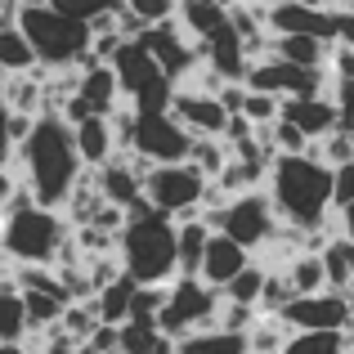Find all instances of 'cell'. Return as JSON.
<instances>
[{"mask_svg": "<svg viewBox=\"0 0 354 354\" xmlns=\"http://www.w3.org/2000/svg\"><path fill=\"white\" fill-rule=\"evenodd\" d=\"M9 157L23 162V180L36 193V202L59 207V211L68 207L77 180L86 175V157L77 148V126L63 113H41L36 117V130L27 135V144Z\"/></svg>", "mask_w": 354, "mask_h": 354, "instance_id": "obj_1", "label": "cell"}, {"mask_svg": "<svg viewBox=\"0 0 354 354\" xmlns=\"http://www.w3.org/2000/svg\"><path fill=\"white\" fill-rule=\"evenodd\" d=\"M269 193L287 225L328 229L337 220V166L310 153H278L269 166Z\"/></svg>", "mask_w": 354, "mask_h": 354, "instance_id": "obj_2", "label": "cell"}, {"mask_svg": "<svg viewBox=\"0 0 354 354\" xmlns=\"http://www.w3.org/2000/svg\"><path fill=\"white\" fill-rule=\"evenodd\" d=\"M0 216H5L0 251H5V260H18V265H27V260L54 265L59 251H63V242H68V234L77 229L68 220V211L36 202V193L27 189V180L0 202Z\"/></svg>", "mask_w": 354, "mask_h": 354, "instance_id": "obj_3", "label": "cell"}, {"mask_svg": "<svg viewBox=\"0 0 354 354\" xmlns=\"http://www.w3.org/2000/svg\"><path fill=\"white\" fill-rule=\"evenodd\" d=\"M117 251L126 274H135L139 283H171L180 274V220L166 216V211L130 216Z\"/></svg>", "mask_w": 354, "mask_h": 354, "instance_id": "obj_4", "label": "cell"}, {"mask_svg": "<svg viewBox=\"0 0 354 354\" xmlns=\"http://www.w3.org/2000/svg\"><path fill=\"white\" fill-rule=\"evenodd\" d=\"M18 23L32 36L41 63H50V68H77L90 54V45H95V27L77 14H63L59 5H32V9H23Z\"/></svg>", "mask_w": 354, "mask_h": 354, "instance_id": "obj_5", "label": "cell"}, {"mask_svg": "<svg viewBox=\"0 0 354 354\" xmlns=\"http://www.w3.org/2000/svg\"><path fill=\"white\" fill-rule=\"evenodd\" d=\"M220 305H225V287L207 283L202 274H175L171 278V296H166L162 314V332H171L175 341L189 337L198 328H216L220 323Z\"/></svg>", "mask_w": 354, "mask_h": 354, "instance_id": "obj_6", "label": "cell"}, {"mask_svg": "<svg viewBox=\"0 0 354 354\" xmlns=\"http://www.w3.org/2000/svg\"><path fill=\"white\" fill-rule=\"evenodd\" d=\"M207 184H211V175L202 171L193 157H184V162H157L153 171H148L144 189H148V198L157 202V211H166V216H175V220H193V216H202Z\"/></svg>", "mask_w": 354, "mask_h": 354, "instance_id": "obj_7", "label": "cell"}, {"mask_svg": "<svg viewBox=\"0 0 354 354\" xmlns=\"http://www.w3.org/2000/svg\"><path fill=\"white\" fill-rule=\"evenodd\" d=\"M278 225H283V216H278V207H274L269 184H265V189L234 193V198L225 202V211H220V229L234 234L242 247H251L256 256L278 238Z\"/></svg>", "mask_w": 354, "mask_h": 354, "instance_id": "obj_8", "label": "cell"}, {"mask_svg": "<svg viewBox=\"0 0 354 354\" xmlns=\"http://www.w3.org/2000/svg\"><path fill=\"white\" fill-rule=\"evenodd\" d=\"M144 41H148V50L157 54V63H162L166 72H171L175 81H189L193 72L202 68V50H198V36L189 32V27L180 23V18H166V23H153V27H144Z\"/></svg>", "mask_w": 354, "mask_h": 354, "instance_id": "obj_9", "label": "cell"}, {"mask_svg": "<svg viewBox=\"0 0 354 354\" xmlns=\"http://www.w3.org/2000/svg\"><path fill=\"white\" fill-rule=\"evenodd\" d=\"M193 144H198V135H193L171 108H166V113H139L135 148L148 153L153 162H184V157L193 153Z\"/></svg>", "mask_w": 354, "mask_h": 354, "instance_id": "obj_10", "label": "cell"}, {"mask_svg": "<svg viewBox=\"0 0 354 354\" xmlns=\"http://www.w3.org/2000/svg\"><path fill=\"white\" fill-rule=\"evenodd\" d=\"M283 314H287L292 328H346V323H354L350 292H337V287L292 296V301L283 305Z\"/></svg>", "mask_w": 354, "mask_h": 354, "instance_id": "obj_11", "label": "cell"}, {"mask_svg": "<svg viewBox=\"0 0 354 354\" xmlns=\"http://www.w3.org/2000/svg\"><path fill=\"white\" fill-rule=\"evenodd\" d=\"M171 113L180 117L184 126L193 130V135H225V130H229V117H234V113L225 108V99H220V95L198 90V86H189V81L175 90Z\"/></svg>", "mask_w": 354, "mask_h": 354, "instance_id": "obj_12", "label": "cell"}, {"mask_svg": "<svg viewBox=\"0 0 354 354\" xmlns=\"http://www.w3.org/2000/svg\"><path fill=\"white\" fill-rule=\"evenodd\" d=\"M256 260V251L251 247H242V242L234 234H225V229H216L211 234V247H207V256H202V278L207 283H216V287H225L229 278H238L242 269Z\"/></svg>", "mask_w": 354, "mask_h": 354, "instance_id": "obj_13", "label": "cell"}, {"mask_svg": "<svg viewBox=\"0 0 354 354\" xmlns=\"http://www.w3.org/2000/svg\"><path fill=\"white\" fill-rule=\"evenodd\" d=\"M113 68H117V77H121V90H126V99H135L139 90L148 86L153 77H162V63H157V54L148 50V41L144 36H130L126 45L117 50V59H113Z\"/></svg>", "mask_w": 354, "mask_h": 354, "instance_id": "obj_14", "label": "cell"}, {"mask_svg": "<svg viewBox=\"0 0 354 354\" xmlns=\"http://www.w3.org/2000/svg\"><path fill=\"white\" fill-rule=\"evenodd\" d=\"M283 117H292L296 126H305L314 139H323L328 130L341 126V113H337V99L328 95H287L283 99Z\"/></svg>", "mask_w": 354, "mask_h": 354, "instance_id": "obj_15", "label": "cell"}, {"mask_svg": "<svg viewBox=\"0 0 354 354\" xmlns=\"http://www.w3.org/2000/svg\"><path fill=\"white\" fill-rule=\"evenodd\" d=\"M332 45L328 36H314V32H274V54L301 63V68H328L332 63Z\"/></svg>", "mask_w": 354, "mask_h": 354, "instance_id": "obj_16", "label": "cell"}, {"mask_svg": "<svg viewBox=\"0 0 354 354\" xmlns=\"http://www.w3.org/2000/svg\"><path fill=\"white\" fill-rule=\"evenodd\" d=\"M81 95L95 104V113H113L117 104H126V90H121V77L113 63H90L81 68Z\"/></svg>", "mask_w": 354, "mask_h": 354, "instance_id": "obj_17", "label": "cell"}, {"mask_svg": "<svg viewBox=\"0 0 354 354\" xmlns=\"http://www.w3.org/2000/svg\"><path fill=\"white\" fill-rule=\"evenodd\" d=\"M77 148L86 157V166H104L108 157H117V135H113V117L95 113L77 126Z\"/></svg>", "mask_w": 354, "mask_h": 354, "instance_id": "obj_18", "label": "cell"}, {"mask_svg": "<svg viewBox=\"0 0 354 354\" xmlns=\"http://www.w3.org/2000/svg\"><path fill=\"white\" fill-rule=\"evenodd\" d=\"M180 354H251L247 332H229V328H198L189 337H180Z\"/></svg>", "mask_w": 354, "mask_h": 354, "instance_id": "obj_19", "label": "cell"}, {"mask_svg": "<svg viewBox=\"0 0 354 354\" xmlns=\"http://www.w3.org/2000/svg\"><path fill=\"white\" fill-rule=\"evenodd\" d=\"M0 68H5V72H32V68H41V54H36L32 36L23 32V23L0 27Z\"/></svg>", "mask_w": 354, "mask_h": 354, "instance_id": "obj_20", "label": "cell"}, {"mask_svg": "<svg viewBox=\"0 0 354 354\" xmlns=\"http://www.w3.org/2000/svg\"><path fill=\"white\" fill-rule=\"evenodd\" d=\"M323 265H328V287H337V292H350L354 287V238L346 229H337V234L328 238Z\"/></svg>", "mask_w": 354, "mask_h": 354, "instance_id": "obj_21", "label": "cell"}, {"mask_svg": "<svg viewBox=\"0 0 354 354\" xmlns=\"http://www.w3.org/2000/svg\"><path fill=\"white\" fill-rule=\"evenodd\" d=\"M211 234H216V225H207L202 216L180 220V274H202V256L211 247Z\"/></svg>", "mask_w": 354, "mask_h": 354, "instance_id": "obj_22", "label": "cell"}, {"mask_svg": "<svg viewBox=\"0 0 354 354\" xmlns=\"http://www.w3.org/2000/svg\"><path fill=\"white\" fill-rule=\"evenodd\" d=\"M135 292H139V278H135V274H121V278H113L108 287H99V296H95L99 319L126 323V319H130V305H135Z\"/></svg>", "mask_w": 354, "mask_h": 354, "instance_id": "obj_23", "label": "cell"}, {"mask_svg": "<svg viewBox=\"0 0 354 354\" xmlns=\"http://www.w3.org/2000/svg\"><path fill=\"white\" fill-rule=\"evenodd\" d=\"M287 278H292L296 296H301V292H323V287H328V265H323V251H296L292 265H287Z\"/></svg>", "mask_w": 354, "mask_h": 354, "instance_id": "obj_24", "label": "cell"}, {"mask_svg": "<svg viewBox=\"0 0 354 354\" xmlns=\"http://www.w3.org/2000/svg\"><path fill=\"white\" fill-rule=\"evenodd\" d=\"M265 278H269V265L256 256L238 278H229V283H225V296H229V301H251V305H260V296H265Z\"/></svg>", "mask_w": 354, "mask_h": 354, "instance_id": "obj_25", "label": "cell"}, {"mask_svg": "<svg viewBox=\"0 0 354 354\" xmlns=\"http://www.w3.org/2000/svg\"><path fill=\"white\" fill-rule=\"evenodd\" d=\"M189 157L211 175V180H216V175L229 166V157H234V144H229L225 135H198V144H193V153H189Z\"/></svg>", "mask_w": 354, "mask_h": 354, "instance_id": "obj_26", "label": "cell"}, {"mask_svg": "<svg viewBox=\"0 0 354 354\" xmlns=\"http://www.w3.org/2000/svg\"><path fill=\"white\" fill-rule=\"evenodd\" d=\"M63 310H68V301L63 296H54V292H27V314H32V332H41V328H54V323L63 319Z\"/></svg>", "mask_w": 354, "mask_h": 354, "instance_id": "obj_27", "label": "cell"}, {"mask_svg": "<svg viewBox=\"0 0 354 354\" xmlns=\"http://www.w3.org/2000/svg\"><path fill=\"white\" fill-rule=\"evenodd\" d=\"M256 126H269V121L283 117V95H274V90H251L247 95V108H242Z\"/></svg>", "mask_w": 354, "mask_h": 354, "instance_id": "obj_28", "label": "cell"}, {"mask_svg": "<svg viewBox=\"0 0 354 354\" xmlns=\"http://www.w3.org/2000/svg\"><path fill=\"white\" fill-rule=\"evenodd\" d=\"M180 5L184 0H126V9L135 18H144V27L166 23V18H180Z\"/></svg>", "mask_w": 354, "mask_h": 354, "instance_id": "obj_29", "label": "cell"}, {"mask_svg": "<svg viewBox=\"0 0 354 354\" xmlns=\"http://www.w3.org/2000/svg\"><path fill=\"white\" fill-rule=\"evenodd\" d=\"M292 296H296V287H292V278H287V269H269L265 296H260V310H283Z\"/></svg>", "mask_w": 354, "mask_h": 354, "instance_id": "obj_30", "label": "cell"}, {"mask_svg": "<svg viewBox=\"0 0 354 354\" xmlns=\"http://www.w3.org/2000/svg\"><path fill=\"white\" fill-rule=\"evenodd\" d=\"M256 319H260V305H251V301H229V296H225V305H220V328L247 332Z\"/></svg>", "mask_w": 354, "mask_h": 354, "instance_id": "obj_31", "label": "cell"}, {"mask_svg": "<svg viewBox=\"0 0 354 354\" xmlns=\"http://www.w3.org/2000/svg\"><path fill=\"white\" fill-rule=\"evenodd\" d=\"M81 354H121V323L99 319V328L90 332V341H86Z\"/></svg>", "mask_w": 354, "mask_h": 354, "instance_id": "obj_32", "label": "cell"}, {"mask_svg": "<svg viewBox=\"0 0 354 354\" xmlns=\"http://www.w3.org/2000/svg\"><path fill=\"white\" fill-rule=\"evenodd\" d=\"M50 5H59L63 14H77V18H99V14H113V9H126V0H50Z\"/></svg>", "mask_w": 354, "mask_h": 354, "instance_id": "obj_33", "label": "cell"}, {"mask_svg": "<svg viewBox=\"0 0 354 354\" xmlns=\"http://www.w3.org/2000/svg\"><path fill=\"white\" fill-rule=\"evenodd\" d=\"M332 99H337L341 126H350V130H354V77H341V81H332Z\"/></svg>", "mask_w": 354, "mask_h": 354, "instance_id": "obj_34", "label": "cell"}, {"mask_svg": "<svg viewBox=\"0 0 354 354\" xmlns=\"http://www.w3.org/2000/svg\"><path fill=\"white\" fill-rule=\"evenodd\" d=\"M328 68H332V77H354V45L350 41H337V45H332V63H328Z\"/></svg>", "mask_w": 354, "mask_h": 354, "instance_id": "obj_35", "label": "cell"}, {"mask_svg": "<svg viewBox=\"0 0 354 354\" xmlns=\"http://www.w3.org/2000/svg\"><path fill=\"white\" fill-rule=\"evenodd\" d=\"M59 113L68 117L72 126H81V121H86V117H95V104H90V99H86V95H81V90H77V95H68V99H63V108H59Z\"/></svg>", "mask_w": 354, "mask_h": 354, "instance_id": "obj_36", "label": "cell"}, {"mask_svg": "<svg viewBox=\"0 0 354 354\" xmlns=\"http://www.w3.org/2000/svg\"><path fill=\"white\" fill-rule=\"evenodd\" d=\"M354 202V162L337 166V207H350Z\"/></svg>", "mask_w": 354, "mask_h": 354, "instance_id": "obj_37", "label": "cell"}, {"mask_svg": "<svg viewBox=\"0 0 354 354\" xmlns=\"http://www.w3.org/2000/svg\"><path fill=\"white\" fill-rule=\"evenodd\" d=\"M337 225L354 238V202H350V207H337Z\"/></svg>", "mask_w": 354, "mask_h": 354, "instance_id": "obj_38", "label": "cell"}, {"mask_svg": "<svg viewBox=\"0 0 354 354\" xmlns=\"http://www.w3.org/2000/svg\"><path fill=\"white\" fill-rule=\"evenodd\" d=\"M310 5H328V9H337V5H346V0H310Z\"/></svg>", "mask_w": 354, "mask_h": 354, "instance_id": "obj_39", "label": "cell"}, {"mask_svg": "<svg viewBox=\"0 0 354 354\" xmlns=\"http://www.w3.org/2000/svg\"><path fill=\"white\" fill-rule=\"evenodd\" d=\"M350 305H354V292H350Z\"/></svg>", "mask_w": 354, "mask_h": 354, "instance_id": "obj_40", "label": "cell"}, {"mask_svg": "<svg viewBox=\"0 0 354 354\" xmlns=\"http://www.w3.org/2000/svg\"><path fill=\"white\" fill-rule=\"evenodd\" d=\"M346 5H350V0H346Z\"/></svg>", "mask_w": 354, "mask_h": 354, "instance_id": "obj_41", "label": "cell"}, {"mask_svg": "<svg viewBox=\"0 0 354 354\" xmlns=\"http://www.w3.org/2000/svg\"><path fill=\"white\" fill-rule=\"evenodd\" d=\"M350 292H354V287H350Z\"/></svg>", "mask_w": 354, "mask_h": 354, "instance_id": "obj_42", "label": "cell"}]
</instances>
